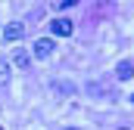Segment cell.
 Returning a JSON list of instances; mask_svg holds the SVG:
<instances>
[{
	"mask_svg": "<svg viewBox=\"0 0 134 130\" xmlns=\"http://www.w3.org/2000/svg\"><path fill=\"white\" fill-rule=\"evenodd\" d=\"M53 50H56V43H53L50 37L34 40V56H37V59H50V56H53Z\"/></svg>",
	"mask_w": 134,
	"mask_h": 130,
	"instance_id": "cell-1",
	"label": "cell"
},
{
	"mask_svg": "<svg viewBox=\"0 0 134 130\" xmlns=\"http://www.w3.org/2000/svg\"><path fill=\"white\" fill-rule=\"evenodd\" d=\"M50 31L56 34V37H69V34L75 31V25H72L69 19H53V22H50Z\"/></svg>",
	"mask_w": 134,
	"mask_h": 130,
	"instance_id": "cell-2",
	"label": "cell"
},
{
	"mask_svg": "<svg viewBox=\"0 0 134 130\" xmlns=\"http://www.w3.org/2000/svg\"><path fill=\"white\" fill-rule=\"evenodd\" d=\"M19 37H25V25L22 22H9L3 28V40H19Z\"/></svg>",
	"mask_w": 134,
	"mask_h": 130,
	"instance_id": "cell-3",
	"label": "cell"
},
{
	"mask_svg": "<svg viewBox=\"0 0 134 130\" xmlns=\"http://www.w3.org/2000/svg\"><path fill=\"white\" fill-rule=\"evenodd\" d=\"M115 77H119V81H131V77H134V62L122 59V62L115 65Z\"/></svg>",
	"mask_w": 134,
	"mask_h": 130,
	"instance_id": "cell-4",
	"label": "cell"
},
{
	"mask_svg": "<svg viewBox=\"0 0 134 130\" xmlns=\"http://www.w3.org/2000/svg\"><path fill=\"white\" fill-rule=\"evenodd\" d=\"M53 93L66 96V93H72V84H63V81H56V84H53Z\"/></svg>",
	"mask_w": 134,
	"mask_h": 130,
	"instance_id": "cell-5",
	"label": "cell"
},
{
	"mask_svg": "<svg viewBox=\"0 0 134 130\" xmlns=\"http://www.w3.org/2000/svg\"><path fill=\"white\" fill-rule=\"evenodd\" d=\"M13 62L19 65V68H28V62H31V56H28V53H16V59H13Z\"/></svg>",
	"mask_w": 134,
	"mask_h": 130,
	"instance_id": "cell-6",
	"label": "cell"
},
{
	"mask_svg": "<svg viewBox=\"0 0 134 130\" xmlns=\"http://www.w3.org/2000/svg\"><path fill=\"white\" fill-rule=\"evenodd\" d=\"M6 81H9V62L0 59V84H6Z\"/></svg>",
	"mask_w": 134,
	"mask_h": 130,
	"instance_id": "cell-7",
	"label": "cell"
},
{
	"mask_svg": "<svg viewBox=\"0 0 134 130\" xmlns=\"http://www.w3.org/2000/svg\"><path fill=\"white\" fill-rule=\"evenodd\" d=\"M72 3H78V0H63V3H59V6H72Z\"/></svg>",
	"mask_w": 134,
	"mask_h": 130,
	"instance_id": "cell-8",
	"label": "cell"
}]
</instances>
